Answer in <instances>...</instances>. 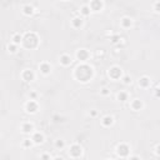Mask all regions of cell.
<instances>
[{
    "mask_svg": "<svg viewBox=\"0 0 160 160\" xmlns=\"http://www.w3.org/2000/svg\"><path fill=\"white\" fill-rule=\"evenodd\" d=\"M63 2H69V0H63Z\"/></svg>",
    "mask_w": 160,
    "mask_h": 160,
    "instance_id": "cell-34",
    "label": "cell"
},
{
    "mask_svg": "<svg viewBox=\"0 0 160 160\" xmlns=\"http://www.w3.org/2000/svg\"><path fill=\"white\" fill-rule=\"evenodd\" d=\"M116 100H118V101H121V103L128 101V100H129V93L120 90V91L116 94Z\"/></svg>",
    "mask_w": 160,
    "mask_h": 160,
    "instance_id": "cell-19",
    "label": "cell"
},
{
    "mask_svg": "<svg viewBox=\"0 0 160 160\" xmlns=\"http://www.w3.org/2000/svg\"><path fill=\"white\" fill-rule=\"evenodd\" d=\"M39 71L43 75H49L51 73V64L49 61H41L39 64Z\"/></svg>",
    "mask_w": 160,
    "mask_h": 160,
    "instance_id": "cell-10",
    "label": "cell"
},
{
    "mask_svg": "<svg viewBox=\"0 0 160 160\" xmlns=\"http://www.w3.org/2000/svg\"><path fill=\"white\" fill-rule=\"evenodd\" d=\"M23 39H24V36L20 33H15L11 36V43L17 44V45H20V44H23Z\"/></svg>",
    "mask_w": 160,
    "mask_h": 160,
    "instance_id": "cell-20",
    "label": "cell"
},
{
    "mask_svg": "<svg viewBox=\"0 0 160 160\" xmlns=\"http://www.w3.org/2000/svg\"><path fill=\"white\" fill-rule=\"evenodd\" d=\"M100 95H103V97H109V95H110V89L106 88V86H103L100 89Z\"/></svg>",
    "mask_w": 160,
    "mask_h": 160,
    "instance_id": "cell-25",
    "label": "cell"
},
{
    "mask_svg": "<svg viewBox=\"0 0 160 160\" xmlns=\"http://www.w3.org/2000/svg\"><path fill=\"white\" fill-rule=\"evenodd\" d=\"M154 153H155L158 156H160V144H158V145L155 147V149H154Z\"/></svg>",
    "mask_w": 160,
    "mask_h": 160,
    "instance_id": "cell-28",
    "label": "cell"
},
{
    "mask_svg": "<svg viewBox=\"0 0 160 160\" xmlns=\"http://www.w3.org/2000/svg\"><path fill=\"white\" fill-rule=\"evenodd\" d=\"M89 6L91 9V11L94 13H99L104 9V2L103 0H90Z\"/></svg>",
    "mask_w": 160,
    "mask_h": 160,
    "instance_id": "cell-8",
    "label": "cell"
},
{
    "mask_svg": "<svg viewBox=\"0 0 160 160\" xmlns=\"http://www.w3.org/2000/svg\"><path fill=\"white\" fill-rule=\"evenodd\" d=\"M55 148L56 149H64V148H65V141H64V140H61V139H58L56 141H55Z\"/></svg>",
    "mask_w": 160,
    "mask_h": 160,
    "instance_id": "cell-24",
    "label": "cell"
},
{
    "mask_svg": "<svg viewBox=\"0 0 160 160\" xmlns=\"http://www.w3.org/2000/svg\"><path fill=\"white\" fill-rule=\"evenodd\" d=\"M25 111L28 114H36L39 111V104L36 99H29L25 103Z\"/></svg>",
    "mask_w": 160,
    "mask_h": 160,
    "instance_id": "cell-5",
    "label": "cell"
},
{
    "mask_svg": "<svg viewBox=\"0 0 160 160\" xmlns=\"http://www.w3.org/2000/svg\"><path fill=\"white\" fill-rule=\"evenodd\" d=\"M31 140L34 141L35 145H40V144H43L45 141V135L41 131H34L31 134Z\"/></svg>",
    "mask_w": 160,
    "mask_h": 160,
    "instance_id": "cell-11",
    "label": "cell"
},
{
    "mask_svg": "<svg viewBox=\"0 0 160 160\" xmlns=\"http://www.w3.org/2000/svg\"><path fill=\"white\" fill-rule=\"evenodd\" d=\"M30 99H36V93L35 91H33L30 94Z\"/></svg>",
    "mask_w": 160,
    "mask_h": 160,
    "instance_id": "cell-33",
    "label": "cell"
},
{
    "mask_svg": "<svg viewBox=\"0 0 160 160\" xmlns=\"http://www.w3.org/2000/svg\"><path fill=\"white\" fill-rule=\"evenodd\" d=\"M83 153H84V149L83 147L80 145L78 143H73L69 147V150H68V155L69 158L71 159H79L83 156Z\"/></svg>",
    "mask_w": 160,
    "mask_h": 160,
    "instance_id": "cell-2",
    "label": "cell"
},
{
    "mask_svg": "<svg viewBox=\"0 0 160 160\" xmlns=\"http://www.w3.org/2000/svg\"><path fill=\"white\" fill-rule=\"evenodd\" d=\"M154 95H155V98H160V88H156L154 90Z\"/></svg>",
    "mask_w": 160,
    "mask_h": 160,
    "instance_id": "cell-29",
    "label": "cell"
},
{
    "mask_svg": "<svg viewBox=\"0 0 160 160\" xmlns=\"http://www.w3.org/2000/svg\"><path fill=\"white\" fill-rule=\"evenodd\" d=\"M18 46H19V45H17V44H14V43L10 41V44L8 45V51L11 53V54L17 53V51H18Z\"/></svg>",
    "mask_w": 160,
    "mask_h": 160,
    "instance_id": "cell-22",
    "label": "cell"
},
{
    "mask_svg": "<svg viewBox=\"0 0 160 160\" xmlns=\"http://www.w3.org/2000/svg\"><path fill=\"white\" fill-rule=\"evenodd\" d=\"M83 25H84L83 17H74L71 19V28H74V29H82Z\"/></svg>",
    "mask_w": 160,
    "mask_h": 160,
    "instance_id": "cell-15",
    "label": "cell"
},
{
    "mask_svg": "<svg viewBox=\"0 0 160 160\" xmlns=\"http://www.w3.org/2000/svg\"><path fill=\"white\" fill-rule=\"evenodd\" d=\"M74 78L80 83H89L94 78V68L86 63H82L74 70Z\"/></svg>",
    "mask_w": 160,
    "mask_h": 160,
    "instance_id": "cell-1",
    "label": "cell"
},
{
    "mask_svg": "<svg viewBox=\"0 0 160 160\" xmlns=\"http://www.w3.org/2000/svg\"><path fill=\"white\" fill-rule=\"evenodd\" d=\"M90 115H91V116H97V115H98V111H97V110H91V111H90Z\"/></svg>",
    "mask_w": 160,
    "mask_h": 160,
    "instance_id": "cell-32",
    "label": "cell"
},
{
    "mask_svg": "<svg viewBox=\"0 0 160 160\" xmlns=\"http://www.w3.org/2000/svg\"><path fill=\"white\" fill-rule=\"evenodd\" d=\"M139 86L141 88V89H148V88H150V85H151V80H150V78H148V76H141L140 79H139Z\"/></svg>",
    "mask_w": 160,
    "mask_h": 160,
    "instance_id": "cell-16",
    "label": "cell"
},
{
    "mask_svg": "<svg viewBox=\"0 0 160 160\" xmlns=\"http://www.w3.org/2000/svg\"><path fill=\"white\" fill-rule=\"evenodd\" d=\"M59 63H60V65H63V67H70L71 65V63H73V59H71V56L68 54V53H64V54H61L60 55V58H59Z\"/></svg>",
    "mask_w": 160,
    "mask_h": 160,
    "instance_id": "cell-12",
    "label": "cell"
},
{
    "mask_svg": "<svg viewBox=\"0 0 160 160\" xmlns=\"http://www.w3.org/2000/svg\"><path fill=\"white\" fill-rule=\"evenodd\" d=\"M21 79L26 83H30L35 79V73L31 69H24L23 73H21Z\"/></svg>",
    "mask_w": 160,
    "mask_h": 160,
    "instance_id": "cell-9",
    "label": "cell"
},
{
    "mask_svg": "<svg viewBox=\"0 0 160 160\" xmlns=\"http://www.w3.org/2000/svg\"><path fill=\"white\" fill-rule=\"evenodd\" d=\"M120 26L123 29H130L133 26V19L129 17H124L120 19Z\"/></svg>",
    "mask_w": 160,
    "mask_h": 160,
    "instance_id": "cell-17",
    "label": "cell"
},
{
    "mask_svg": "<svg viewBox=\"0 0 160 160\" xmlns=\"http://www.w3.org/2000/svg\"><path fill=\"white\" fill-rule=\"evenodd\" d=\"M40 159H51V155L50 154H41Z\"/></svg>",
    "mask_w": 160,
    "mask_h": 160,
    "instance_id": "cell-30",
    "label": "cell"
},
{
    "mask_svg": "<svg viewBox=\"0 0 160 160\" xmlns=\"http://www.w3.org/2000/svg\"><path fill=\"white\" fill-rule=\"evenodd\" d=\"M90 14H91V9H90L89 4H88V5H84V6H82V8H80V15H82L83 18H85V17H89Z\"/></svg>",
    "mask_w": 160,
    "mask_h": 160,
    "instance_id": "cell-21",
    "label": "cell"
},
{
    "mask_svg": "<svg viewBox=\"0 0 160 160\" xmlns=\"http://www.w3.org/2000/svg\"><path fill=\"white\" fill-rule=\"evenodd\" d=\"M114 118L111 116V115H105V116H103L101 118V120H100V124H101V126H104V128H110V126H113L114 125Z\"/></svg>",
    "mask_w": 160,
    "mask_h": 160,
    "instance_id": "cell-14",
    "label": "cell"
},
{
    "mask_svg": "<svg viewBox=\"0 0 160 160\" xmlns=\"http://www.w3.org/2000/svg\"><path fill=\"white\" fill-rule=\"evenodd\" d=\"M108 76L110 79H113L114 82H116V80H121V78L124 76V73H123V69L118 65H113L110 67L109 70H108Z\"/></svg>",
    "mask_w": 160,
    "mask_h": 160,
    "instance_id": "cell-4",
    "label": "cell"
},
{
    "mask_svg": "<svg viewBox=\"0 0 160 160\" xmlns=\"http://www.w3.org/2000/svg\"><path fill=\"white\" fill-rule=\"evenodd\" d=\"M20 130L24 134H33L35 131V126L31 121H24L20 125Z\"/></svg>",
    "mask_w": 160,
    "mask_h": 160,
    "instance_id": "cell-7",
    "label": "cell"
},
{
    "mask_svg": "<svg viewBox=\"0 0 160 160\" xmlns=\"http://www.w3.org/2000/svg\"><path fill=\"white\" fill-rule=\"evenodd\" d=\"M21 145H23V148H31L33 145H35V144H34V141L31 140V138H30V139L23 140V144H21Z\"/></svg>",
    "mask_w": 160,
    "mask_h": 160,
    "instance_id": "cell-23",
    "label": "cell"
},
{
    "mask_svg": "<svg viewBox=\"0 0 160 160\" xmlns=\"http://www.w3.org/2000/svg\"><path fill=\"white\" fill-rule=\"evenodd\" d=\"M75 56H76V59H78L79 61L86 63V61L89 60V58H90V51L86 50V49H79V50H76Z\"/></svg>",
    "mask_w": 160,
    "mask_h": 160,
    "instance_id": "cell-6",
    "label": "cell"
},
{
    "mask_svg": "<svg viewBox=\"0 0 160 160\" xmlns=\"http://www.w3.org/2000/svg\"><path fill=\"white\" fill-rule=\"evenodd\" d=\"M153 10H154V13L160 14V2L154 3V5H153Z\"/></svg>",
    "mask_w": 160,
    "mask_h": 160,
    "instance_id": "cell-27",
    "label": "cell"
},
{
    "mask_svg": "<svg viewBox=\"0 0 160 160\" xmlns=\"http://www.w3.org/2000/svg\"><path fill=\"white\" fill-rule=\"evenodd\" d=\"M130 109L133 110V111H140V110H143L144 109V103H143V100H140V99H133L131 101H130Z\"/></svg>",
    "mask_w": 160,
    "mask_h": 160,
    "instance_id": "cell-13",
    "label": "cell"
},
{
    "mask_svg": "<svg viewBox=\"0 0 160 160\" xmlns=\"http://www.w3.org/2000/svg\"><path fill=\"white\" fill-rule=\"evenodd\" d=\"M119 40H120V36H119V35H115V36H114L113 39H111V41H113L114 44H116V43H118Z\"/></svg>",
    "mask_w": 160,
    "mask_h": 160,
    "instance_id": "cell-31",
    "label": "cell"
},
{
    "mask_svg": "<svg viewBox=\"0 0 160 160\" xmlns=\"http://www.w3.org/2000/svg\"><path fill=\"white\" fill-rule=\"evenodd\" d=\"M121 80H123V83H124L125 85H129V84H131V78H130L129 75H124V76L121 78Z\"/></svg>",
    "mask_w": 160,
    "mask_h": 160,
    "instance_id": "cell-26",
    "label": "cell"
},
{
    "mask_svg": "<svg viewBox=\"0 0 160 160\" xmlns=\"http://www.w3.org/2000/svg\"><path fill=\"white\" fill-rule=\"evenodd\" d=\"M21 11H23V14L25 15V17H33L34 13H35V9H34L33 5L26 4V5L23 6V10H21Z\"/></svg>",
    "mask_w": 160,
    "mask_h": 160,
    "instance_id": "cell-18",
    "label": "cell"
},
{
    "mask_svg": "<svg viewBox=\"0 0 160 160\" xmlns=\"http://www.w3.org/2000/svg\"><path fill=\"white\" fill-rule=\"evenodd\" d=\"M130 151H131V148L129 144H126V143H120L116 145V149H115V153L119 158L121 159H126V158H129L130 156Z\"/></svg>",
    "mask_w": 160,
    "mask_h": 160,
    "instance_id": "cell-3",
    "label": "cell"
}]
</instances>
